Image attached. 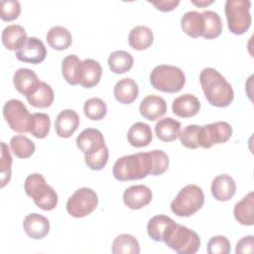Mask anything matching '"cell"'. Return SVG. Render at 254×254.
Instances as JSON below:
<instances>
[{"instance_id":"f6af8a7d","label":"cell","mask_w":254,"mask_h":254,"mask_svg":"<svg viewBox=\"0 0 254 254\" xmlns=\"http://www.w3.org/2000/svg\"><path fill=\"white\" fill-rule=\"evenodd\" d=\"M151 4H153L158 10L163 12H169L174 10L179 4V0H162V1H152Z\"/></svg>"},{"instance_id":"d590c367","label":"cell","mask_w":254,"mask_h":254,"mask_svg":"<svg viewBox=\"0 0 254 254\" xmlns=\"http://www.w3.org/2000/svg\"><path fill=\"white\" fill-rule=\"evenodd\" d=\"M108 157H109L108 148L106 145H103L102 147L90 153L84 154V161L88 168L94 171H99L106 166L108 162Z\"/></svg>"},{"instance_id":"ac0fdd59","label":"cell","mask_w":254,"mask_h":254,"mask_svg":"<svg viewBox=\"0 0 254 254\" xmlns=\"http://www.w3.org/2000/svg\"><path fill=\"white\" fill-rule=\"evenodd\" d=\"M210 190L216 200L227 201L235 194L236 184L229 175L221 174L213 179Z\"/></svg>"},{"instance_id":"4dcf8cb0","label":"cell","mask_w":254,"mask_h":254,"mask_svg":"<svg viewBox=\"0 0 254 254\" xmlns=\"http://www.w3.org/2000/svg\"><path fill=\"white\" fill-rule=\"evenodd\" d=\"M133 57L126 51H115L108 58V65L114 73H124L133 66Z\"/></svg>"},{"instance_id":"e575fe53","label":"cell","mask_w":254,"mask_h":254,"mask_svg":"<svg viewBox=\"0 0 254 254\" xmlns=\"http://www.w3.org/2000/svg\"><path fill=\"white\" fill-rule=\"evenodd\" d=\"M10 148L13 154L20 159L31 157L36 150L34 142L23 135L13 136L10 140Z\"/></svg>"},{"instance_id":"2e32d148","label":"cell","mask_w":254,"mask_h":254,"mask_svg":"<svg viewBox=\"0 0 254 254\" xmlns=\"http://www.w3.org/2000/svg\"><path fill=\"white\" fill-rule=\"evenodd\" d=\"M26 234L33 239H42L50 231V222L47 217L39 213L28 214L23 221Z\"/></svg>"},{"instance_id":"484cf974","label":"cell","mask_w":254,"mask_h":254,"mask_svg":"<svg viewBox=\"0 0 254 254\" xmlns=\"http://www.w3.org/2000/svg\"><path fill=\"white\" fill-rule=\"evenodd\" d=\"M157 137L163 142H172L180 137L181 123L172 117L159 120L155 125Z\"/></svg>"},{"instance_id":"d6986e66","label":"cell","mask_w":254,"mask_h":254,"mask_svg":"<svg viewBox=\"0 0 254 254\" xmlns=\"http://www.w3.org/2000/svg\"><path fill=\"white\" fill-rule=\"evenodd\" d=\"M39 82L40 80L38 75L30 68H19L13 75V83L15 88L25 96L29 95L37 87Z\"/></svg>"},{"instance_id":"5b68a950","label":"cell","mask_w":254,"mask_h":254,"mask_svg":"<svg viewBox=\"0 0 254 254\" xmlns=\"http://www.w3.org/2000/svg\"><path fill=\"white\" fill-rule=\"evenodd\" d=\"M150 82L152 86L164 92H178L186 83V75L184 71L175 65L160 64L154 67L150 74Z\"/></svg>"},{"instance_id":"8d00e7d4","label":"cell","mask_w":254,"mask_h":254,"mask_svg":"<svg viewBox=\"0 0 254 254\" xmlns=\"http://www.w3.org/2000/svg\"><path fill=\"white\" fill-rule=\"evenodd\" d=\"M83 112L85 116L91 120H100L107 113L106 103L98 98L91 97L87 99L83 105Z\"/></svg>"},{"instance_id":"8fae6325","label":"cell","mask_w":254,"mask_h":254,"mask_svg":"<svg viewBox=\"0 0 254 254\" xmlns=\"http://www.w3.org/2000/svg\"><path fill=\"white\" fill-rule=\"evenodd\" d=\"M47 56V50L44 43L36 38L29 37L21 48L16 51V58L20 62L29 64H40Z\"/></svg>"},{"instance_id":"f546056e","label":"cell","mask_w":254,"mask_h":254,"mask_svg":"<svg viewBox=\"0 0 254 254\" xmlns=\"http://www.w3.org/2000/svg\"><path fill=\"white\" fill-rule=\"evenodd\" d=\"M203 17V33L204 39L210 40L217 38L222 32V21L220 16L211 10L201 12Z\"/></svg>"},{"instance_id":"7c38bea8","label":"cell","mask_w":254,"mask_h":254,"mask_svg":"<svg viewBox=\"0 0 254 254\" xmlns=\"http://www.w3.org/2000/svg\"><path fill=\"white\" fill-rule=\"evenodd\" d=\"M152 200L151 190L144 185H136L127 188L123 193V201L131 209H140L148 205Z\"/></svg>"},{"instance_id":"9a60e30c","label":"cell","mask_w":254,"mask_h":254,"mask_svg":"<svg viewBox=\"0 0 254 254\" xmlns=\"http://www.w3.org/2000/svg\"><path fill=\"white\" fill-rule=\"evenodd\" d=\"M102 67L97 61L85 59L79 64V84L85 88L95 86L101 77Z\"/></svg>"},{"instance_id":"3957f363","label":"cell","mask_w":254,"mask_h":254,"mask_svg":"<svg viewBox=\"0 0 254 254\" xmlns=\"http://www.w3.org/2000/svg\"><path fill=\"white\" fill-rule=\"evenodd\" d=\"M163 242L179 254H194L200 246L196 232L175 221L165 231Z\"/></svg>"},{"instance_id":"83f0119b","label":"cell","mask_w":254,"mask_h":254,"mask_svg":"<svg viewBox=\"0 0 254 254\" xmlns=\"http://www.w3.org/2000/svg\"><path fill=\"white\" fill-rule=\"evenodd\" d=\"M154 41V35L150 28L146 26L134 27L128 36V43L131 48L136 51L148 49Z\"/></svg>"},{"instance_id":"b9f144b4","label":"cell","mask_w":254,"mask_h":254,"mask_svg":"<svg viewBox=\"0 0 254 254\" xmlns=\"http://www.w3.org/2000/svg\"><path fill=\"white\" fill-rule=\"evenodd\" d=\"M231 245L228 238L222 235H216L210 238L207 243L208 254H228L230 252Z\"/></svg>"},{"instance_id":"ffe728a7","label":"cell","mask_w":254,"mask_h":254,"mask_svg":"<svg viewBox=\"0 0 254 254\" xmlns=\"http://www.w3.org/2000/svg\"><path fill=\"white\" fill-rule=\"evenodd\" d=\"M105 145L102 133L95 128H86L76 137V146L84 154L90 153Z\"/></svg>"},{"instance_id":"e0dca14e","label":"cell","mask_w":254,"mask_h":254,"mask_svg":"<svg viewBox=\"0 0 254 254\" xmlns=\"http://www.w3.org/2000/svg\"><path fill=\"white\" fill-rule=\"evenodd\" d=\"M172 109L174 114L177 116L189 118L198 113L200 109V102L193 94L185 93L174 99Z\"/></svg>"},{"instance_id":"44dd1931","label":"cell","mask_w":254,"mask_h":254,"mask_svg":"<svg viewBox=\"0 0 254 254\" xmlns=\"http://www.w3.org/2000/svg\"><path fill=\"white\" fill-rule=\"evenodd\" d=\"M113 93L115 99L119 103L130 104L137 98L139 87L134 79L125 77L116 82L114 85Z\"/></svg>"},{"instance_id":"4316f807","label":"cell","mask_w":254,"mask_h":254,"mask_svg":"<svg viewBox=\"0 0 254 254\" xmlns=\"http://www.w3.org/2000/svg\"><path fill=\"white\" fill-rule=\"evenodd\" d=\"M183 31L191 38L202 37L203 33V17L197 11H188L181 19Z\"/></svg>"},{"instance_id":"f35d334b","label":"cell","mask_w":254,"mask_h":254,"mask_svg":"<svg viewBox=\"0 0 254 254\" xmlns=\"http://www.w3.org/2000/svg\"><path fill=\"white\" fill-rule=\"evenodd\" d=\"M11 166L12 157L8 146L5 142H1V159H0V175H1V188H4L11 179Z\"/></svg>"},{"instance_id":"836d02e7","label":"cell","mask_w":254,"mask_h":254,"mask_svg":"<svg viewBox=\"0 0 254 254\" xmlns=\"http://www.w3.org/2000/svg\"><path fill=\"white\" fill-rule=\"evenodd\" d=\"M113 254H138L140 253V245L138 240L130 234L118 235L112 243Z\"/></svg>"},{"instance_id":"ee69618b","label":"cell","mask_w":254,"mask_h":254,"mask_svg":"<svg viewBox=\"0 0 254 254\" xmlns=\"http://www.w3.org/2000/svg\"><path fill=\"white\" fill-rule=\"evenodd\" d=\"M254 251V237L253 235H248L242 237L236 244L235 252L238 253H253Z\"/></svg>"},{"instance_id":"7bdbcfd3","label":"cell","mask_w":254,"mask_h":254,"mask_svg":"<svg viewBox=\"0 0 254 254\" xmlns=\"http://www.w3.org/2000/svg\"><path fill=\"white\" fill-rule=\"evenodd\" d=\"M153 159V169L151 172L152 176H160L165 173L169 167V157L162 150L150 151Z\"/></svg>"},{"instance_id":"d4e9b609","label":"cell","mask_w":254,"mask_h":254,"mask_svg":"<svg viewBox=\"0 0 254 254\" xmlns=\"http://www.w3.org/2000/svg\"><path fill=\"white\" fill-rule=\"evenodd\" d=\"M254 193L250 191L246 194L241 200H239L233 209L235 219L243 225H253L254 223V214H253V205H254Z\"/></svg>"},{"instance_id":"8992f818","label":"cell","mask_w":254,"mask_h":254,"mask_svg":"<svg viewBox=\"0 0 254 254\" xmlns=\"http://www.w3.org/2000/svg\"><path fill=\"white\" fill-rule=\"evenodd\" d=\"M204 194L200 187L196 185H187L173 199L171 210L178 216H190L202 207Z\"/></svg>"},{"instance_id":"1f68e13d","label":"cell","mask_w":254,"mask_h":254,"mask_svg":"<svg viewBox=\"0 0 254 254\" xmlns=\"http://www.w3.org/2000/svg\"><path fill=\"white\" fill-rule=\"evenodd\" d=\"M81 61L75 55L66 56L62 63V73L70 85L79 84V64Z\"/></svg>"},{"instance_id":"6da1fadb","label":"cell","mask_w":254,"mask_h":254,"mask_svg":"<svg viewBox=\"0 0 254 254\" xmlns=\"http://www.w3.org/2000/svg\"><path fill=\"white\" fill-rule=\"evenodd\" d=\"M199 82L207 101L216 107L230 105L234 97L231 84L215 68L205 67L199 73Z\"/></svg>"},{"instance_id":"52a82bcc","label":"cell","mask_w":254,"mask_h":254,"mask_svg":"<svg viewBox=\"0 0 254 254\" xmlns=\"http://www.w3.org/2000/svg\"><path fill=\"white\" fill-rule=\"evenodd\" d=\"M251 2L249 0H227L224 10L228 29L235 35L244 34L251 25Z\"/></svg>"},{"instance_id":"ba28073f","label":"cell","mask_w":254,"mask_h":254,"mask_svg":"<svg viewBox=\"0 0 254 254\" xmlns=\"http://www.w3.org/2000/svg\"><path fill=\"white\" fill-rule=\"evenodd\" d=\"M3 116L9 127L18 133L31 131L33 114L19 99H10L3 106Z\"/></svg>"},{"instance_id":"4fadbf2b","label":"cell","mask_w":254,"mask_h":254,"mask_svg":"<svg viewBox=\"0 0 254 254\" xmlns=\"http://www.w3.org/2000/svg\"><path fill=\"white\" fill-rule=\"evenodd\" d=\"M139 111L146 119L155 121L166 113L167 103L163 97L156 94H150L144 97L140 102Z\"/></svg>"},{"instance_id":"603a6c76","label":"cell","mask_w":254,"mask_h":254,"mask_svg":"<svg viewBox=\"0 0 254 254\" xmlns=\"http://www.w3.org/2000/svg\"><path fill=\"white\" fill-rule=\"evenodd\" d=\"M27 101L34 107L38 108H47L52 105L55 94L54 90L45 81H40L37 87L26 96Z\"/></svg>"},{"instance_id":"d6a6232c","label":"cell","mask_w":254,"mask_h":254,"mask_svg":"<svg viewBox=\"0 0 254 254\" xmlns=\"http://www.w3.org/2000/svg\"><path fill=\"white\" fill-rule=\"evenodd\" d=\"M174 222V220L164 214L153 216L147 224V232L150 238L154 241H163V236L167 228Z\"/></svg>"},{"instance_id":"7a4b0ae2","label":"cell","mask_w":254,"mask_h":254,"mask_svg":"<svg viewBox=\"0 0 254 254\" xmlns=\"http://www.w3.org/2000/svg\"><path fill=\"white\" fill-rule=\"evenodd\" d=\"M153 169V159L150 152H139L119 158L112 169L116 180L134 181L146 178L151 175Z\"/></svg>"},{"instance_id":"74e56055","label":"cell","mask_w":254,"mask_h":254,"mask_svg":"<svg viewBox=\"0 0 254 254\" xmlns=\"http://www.w3.org/2000/svg\"><path fill=\"white\" fill-rule=\"evenodd\" d=\"M51 128V119L50 116L46 113L36 112L33 113V122L30 133L38 139L46 138L50 132Z\"/></svg>"},{"instance_id":"30bf717a","label":"cell","mask_w":254,"mask_h":254,"mask_svg":"<svg viewBox=\"0 0 254 254\" xmlns=\"http://www.w3.org/2000/svg\"><path fill=\"white\" fill-rule=\"evenodd\" d=\"M232 135V127L228 122L217 121L200 126L199 147L210 148L214 144L225 143Z\"/></svg>"},{"instance_id":"bcb514c9","label":"cell","mask_w":254,"mask_h":254,"mask_svg":"<svg viewBox=\"0 0 254 254\" xmlns=\"http://www.w3.org/2000/svg\"><path fill=\"white\" fill-rule=\"evenodd\" d=\"M191 2H192V4H194L198 7H204V6H207V5H210V4L213 3L212 0H209V1H206V0H198V1L192 0Z\"/></svg>"},{"instance_id":"f1b7e54d","label":"cell","mask_w":254,"mask_h":254,"mask_svg":"<svg viewBox=\"0 0 254 254\" xmlns=\"http://www.w3.org/2000/svg\"><path fill=\"white\" fill-rule=\"evenodd\" d=\"M48 44L57 51H64L67 49L72 42L70 32L63 26H54L46 35Z\"/></svg>"},{"instance_id":"277c9868","label":"cell","mask_w":254,"mask_h":254,"mask_svg":"<svg viewBox=\"0 0 254 254\" xmlns=\"http://www.w3.org/2000/svg\"><path fill=\"white\" fill-rule=\"evenodd\" d=\"M25 191L33 198L35 204L43 210H52L58 204V193L47 185L45 178L38 173L31 174L25 181Z\"/></svg>"},{"instance_id":"5bb4252c","label":"cell","mask_w":254,"mask_h":254,"mask_svg":"<svg viewBox=\"0 0 254 254\" xmlns=\"http://www.w3.org/2000/svg\"><path fill=\"white\" fill-rule=\"evenodd\" d=\"M79 125V116L72 109H64L59 113L55 121L56 133L61 138H69Z\"/></svg>"},{"instance_id":"cb8c5ba5","label":"cell","mask_w":254,"mask_h":254,"mask_svg":"<svg viewBox=\"0 0 254 254\" xmlns=\"http://www.w3.org/2000/svg\"><path fill=\"white\" fill-rule=\"evenodd\" d=\"M153 138L151 127L144 122L134 123L128 130L127 139L131 146L136 148L148 146Z\"/></svg>"},{"instance_id":"ab89813d","label":"cell","mask_w":254,"mask_h":254,"mask_svg":"<svg viewBox=\"0 0 254 254\" xmlns=\"http://www.w3.org/2000/svg\"><path fill=\"white\" fill-rule=\"evenodd\" d=\"M199 131L198 125H188L180 134L181 143L189 149H196L199 147Z\"/></svg>"},{"instance_id":"60d3db41","label":"cell","mask_w":254,"mask_h":254,"mask_svg":"<svg viewBox=\"0 0 254 254\" xmlns=\"http://www.w3.org/2000/svg\"><path fill=\"white\" fill-rule=\"evenodd\" d=\"M21 5L17 0H3L0 2V17L4 21H13L19 17Z\"/></svg>"},{"instance_id":"9c48e42d","label":"cell","mask_w":254,"mask_h":254,"mask_svg":"<svg viewBox=\"0 0 254 254\" xmlns=\"http://www.w3.org/2000/svg\"><path fill=\"white\" fill-rule=\"evenodd\" d=\"M97 203L98 197L93 190L80 188L67 199L66 210L71 216L80 218L90 214L96 208Z\"/></svg>"},{"instance_id":"7402d4cb","label":"cell","mask_w":254,"mask_h":254,"mask_svg":"<svg viewBox=\"0 0 254 254\" xmlns=\"http://www.w3.org/2000/svg\"><path fill=\"white\" fill-rule=\"evenodd\" d=\"M28 39L25 29L20 25H9L4 28L1 40L4 47L10 51H17Z\"/></svg>"}]
</instances>
